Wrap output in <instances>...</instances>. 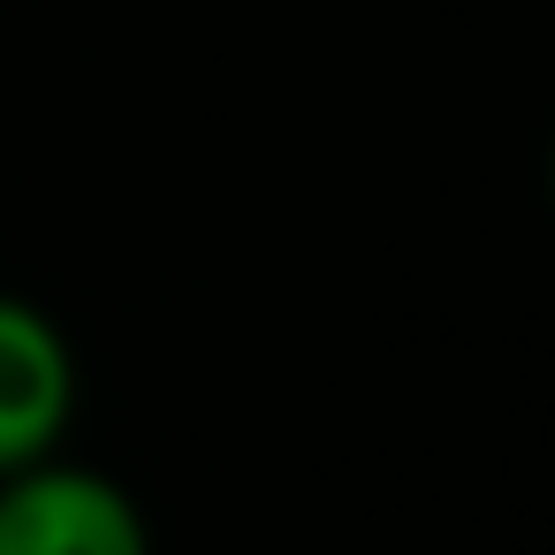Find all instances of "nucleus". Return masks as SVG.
I'll return each instance as SVG.
<instances>
[{
  "mask_svg": "<svg viewBox=\"0 0 555 555\" xmlns=\"http://www.w3.org/2000/svg\"><path fill=\"white\" fill-rule=\"evenodd\" d=\"M69 418H77V350L62 320L0 289V472L54 456Z\"/></svg>",
  "mask_w": 555,
  "mask_h": 555,
  "instance_id": "obj_2",
  "label": "nucleus"
},
{
  "mask_svg": "<svg viewBox=\"0 0 555 555\" xmlns=\"http://www.w3.org/2000/svg\"><path fill=\"white\" fill-rule=\"evenodd\" d=\"M0 555H153L138 494L62 449L0 472Z\"/></svg>",
  "mask_w": 555,
  "mask_h": 555,
  "instance_id": "obj_1",
  "label": "nucleus"
}]
</instances>
